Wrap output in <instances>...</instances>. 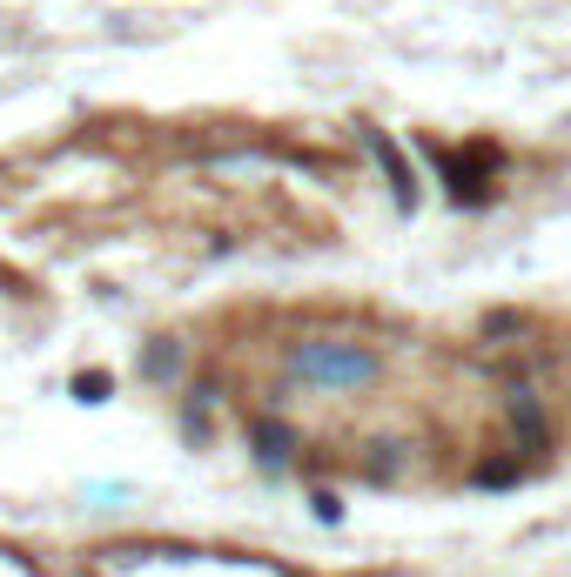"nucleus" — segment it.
I'll list each match as a JSON object with an SVG mask.
<instances>
[{"label":"nucleus","instance_id":"obj_1","mask_svg":"<svg viewBox=\"0 0 571 577\" xmlns=\"http://www.w3.org/2000/svg\"><path fill=\"white\" fill-rule=\"evenodd\" d=\"M303 370H309V376H322V383H363L377 363H370V356H357V350H303Z\"/></svg>","mask_w":571,"mask_h":577}]
</instances>
